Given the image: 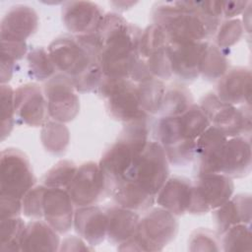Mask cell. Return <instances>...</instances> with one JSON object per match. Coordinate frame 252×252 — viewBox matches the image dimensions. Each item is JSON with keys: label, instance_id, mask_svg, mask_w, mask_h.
<instances>
[{"label": "cell", "instance_id": "obj_1", "mask_svg": "<svg viewBox=\"0 0 252 252\" xmlns=\"http://www.w3.org/2000/svg\"><path fill=\"white\" fill-rule=\"evenodd\" d=\"M168 177L169 162L163 149L157 141H149L111 196L119 206L138 213L148 211Z\"/></svg>", "mask_w": 252, "mask_h": 252}, {"label": "cell", "instance_id": "obj_2", "mask_svg": "<svg viewBox=\"0 0 252 252\" xmlns=\"http://www.w3.org/2000/svg\"><path fill=\"white\" fill-rule=\"evenodd\" d=\"M47 51L56 70L71 80L77 92L90 93L97 90L103 73L96 33L61 35L50 42Z\"/></svg>", "mask_w": 252, "mask_h": 252}, {"label": "cell", "instance_id": "obj_3", "mask_svg": "<svg viewBox=\"0 0 252 252\" xmlns=\"http://www.w3.org/2000/svg\"><path fill=\"white\" fill-rule=\"evenodd\" d=\"M142 31L116 13L104 15L96 35L103 77L130 79L140 59L138 48Z\"/></svg>", "mask_w": 252, "mask_h": 252}, {"label": "cell", "instance_id": "obj_4", "mask_svg": "<svg viewBox=\"0 0 252 252\" xmlns=\"http://www.w3.org/2000/svg\"><path fill=\"white\" fill-rule=\"evenodd\" d=\"M154 25L166 34L169 42L209 41L220 21L202 12L197 1L157 2L152 10Z\"/></svg>", "mask_w": 252, "mask_h": 252}, {"label": "cell", "instance_id": "obj_5", "mask_svg": "<svg viewBox=\"0 0 252 252\" xmlns=\"http://www.w3.org/2000/svg\"><path fill=\"white\" fill-rule=\"evenodd\" d=\"M147 120L127 123L118 140L104 152L98 162L109 196L122 183L136 157L149 142Z\"/></svg>", "mask_w": 252, "mask_h": 252}, {"label": "cell", "instance_id": "obj_6", "mask_svg": "<svg viewBox=\"0 0 252 252\" xmlns=\"http://www.w3.org/2000/svg\"><path fill=\"white\" fill-rule=\"evenodd\" d=\"M178 227L176 217L168 211L160 207L149 209L140 218L134 235L119 244L118 250L160 251L175 239Z\"/></svg>", "mask_w": 252, "mask_h": 252}, {"label": "cell", "instance_id": "obj_7", "mask_svg": "<svg viewBox=\"0 0 252 252\" xmlns=\"http://www.w3.org/2000/svg\"><path fill=\"white\" fill-rule=\"evenodd\" d=\"M95 92L104 98L106 109L115 120L127 124L149 118L140 102L138 84L130 79L103 77Z\"/></svg>", "mask_w": 252, "mask_h": 252}, {"label": "cell", "instance_id": "obj_8", "mask_svg": "<svg viewBox=\"0 0 252 252\" xmlns=\"http://www.w3.org/2000/svg\"><path fill=\"white\" fill-rule=\"evenodd\" d=\"M199 105L208 117L210 125L220 130L227 138L250 136V104L237 107L221 101L215 93H208L201 97Z\"/></svg>", "mask_w": 252, "mask_h": 252}, {"label": "cell", "instance_id": "obj_9", "mask_svg": "<svg viewBox=\"0 0 252 252\" xmlns=\"http://www.w3.org/2000/svg\"><path fill=\"white\" fill-rule=\"evenodd\" d=\"M35 185L31 162L21 150L7 148L0 157V198L22 200Z\"/></svg>", "mask_w": 252, "mask_h": 252}, {"label": "cell", "instance_id": "obj_10", "mask_svg": "<svg viewBox=\"0 0 252 252\" xmlns=\"http://www.w3.org/2000/svg\"><path fill=\"white\" fill-rule=\"evenodd\" d=\"M232 178L218 172L198 173L192 181V198L188 210L192 215H203L220 207L233 194Z\"/></svg>", "mask_w": 252, "mask_h": 252}, {"label": "cell", "instance_id": "obj_11", "mask_svg": "<svg viewBox=\"0 0 252 252\" xmlns=\"http://www.w3.org/2000/svg\"><path fill=\"white\" fill-rule=\"evenodd\" d=\"M49 117L58 122L74 120L80 111V100L71 80L61 73H56L43 85Z\"/></svg>", "mask_w": 252, "mask_h": 252}, {"label": "cell", "instance_id": "obj_12", "mask_svg": "<svg viewBox=\"0 0 252 252\" xmlns=\"http://www.w3.org/2000/svg\"><path fill=\"white\" fill-rule=\"evenodd\" d=\"M66 190L77 208L95 205L109 196L98 163L94 161H87L78 166Z\"/></svg>", "mask_w": 252, "mask_h": 252}, {"label": "cell", "instance_id": "obj_13", "mask_svg": "<svg viewBox=\"0 0 252 252\" xmlns=\"http://www.w3.org/2000/svg\"><path fill=\"white\" fill-rule=\"evenodd\" d=\"M158 143L163 149L169 164L181 167L195 159L196 141L185 139L178 127L177 116H160L156 125Z\"/></svg>", "mask_w": 252, "mask_h": 252}, {"label": "cell", "instance_id": "obj_14", "mask_svg": "<svg viewBox=\"0 0 252 252\" xmlns=\"http://www.w3.org/2000/svg\"><path fill=\"white\" fill-rule=\"evenodd\" d=\"M14 102L16 117L21 123L39 127L48 121L46 98L37 84L29 83L18 87L14 92Z\"/></svg>", "mask_w": 252, "mask_h": 252}, {"label": "cell", "instance_id": "obj_15", "mask_svg": "<svg viewBox=\"0 0 252 252\" xmlns=\"http://www.w3.org/2000/svg\"><path fill=\"white\" fill-rule=\"evenodd\" d=\"M209 41L169 42L168 56L172 76L183 82H192L200 76L203 58Z\"/></svg>", "mask_w": 252, "mask_h": 252}, {"label": "cell", "instance_id": "obj_16", "mask_svg": "<svg viewBox=\"0 0 252 252\" xmlns=\"http://www.w3.org/2000/svg\"><path fill=\"white\" fill-rule=\"evenodd\" d=\"M104 15L102 9L91 1H68L61 10L64 26L75 36L96 33Z\"/></svg>", "mask_w": 252, "mask_h": 252}, {"label": "cell", "instance_id": "obj_17", "mask_svg": "<svg viewBox=\"0 0 252 252\" xmlns=\"http://www.w3.org/2000/svg\"><path fill=\"white\" fill-rule=\"evenodd\" d=\"M251 143L249 137L237 136L226 140L220 152L218 173L230 178H242L251 171Z\"/></svg>", "mask_w": 252, "mask_h": 252}, {"label": "cell", "instance_id": "obj_18", "mask_svg": "<svg viewBox=\"0 0 252 252\" xmlns=\"http://www.w3.org/2000/svg\"><path fill=\"white\" fill-rule=\"evenodd\" d=\"M74 206L66 189L46 187L42 219L59 234H64L73 226Z\"/></svg>", "mask_w": 252, "mask_h": 252}, {"label": "cell", "instance_id": "obj_19", "mask_svg": "<svg viewBox=\"0 0 252 252\" xmlns=\"http://www.w3.org/2000/svg\"><path fill=\"white\" fill-rule=\"evenodd\" d=\"M38 27L37 13L24 4L12 6L0 25V41H26Z\"/></svg>", "mask_w": 252, "mask_h": 252}, {"label": "cell", "instance_id": "obj_20", "mask_svg": "<svg viewBox=\"0 0 252 252\" xmlns=\"http://www.w3.org/2000/svg\"><path fill=\"white\" fill-rule=\"evenodd\" d=\"M251 71L246 67H235L218 80L216 95L223 102L240 105L250 104Z\"/></svg>", "mask_w": 252, "mask_h": 252}, {"label": "cell", "instance_id": "obj_21", "mask_svg": "<svg viewBox=\"0 0 252 252\" xmlns=\"http://www.w3.org/2000/svg\"><path fill=\"white\" fill-rule=\"evenodd\" d=\"M73 226L90 246L99 245L106 238L107 218L104 209L96 205L78 207L74 213Z\"/></svg>", "mask_w": 252, "mask_h": 252}, {"label": "cell", "instance_id": "obj_22", "mask_svg": "<svg viewBox=\"0 0 252 252\" xmlns=\"http://www.w3.org/2000/svg\"><path fill=\"white\" fill-rule=\"evenodd\" d=\"M192 198V180L174 175L168 177L157 194L158 207L168 211L175 217L188 213Z\"/></svg>", "mask_w": 252, "mask_h": 252}, {"label": "cell", "instance_id": "obj_23", "mask_svg": "<svg viewBox=\"0 0 252 252\" xmlns=\"http://www.w3.org/2000/svg\"><path fill=\"white\" fill-rule=\"evenodd\" d=\"M251 206V195L248 193H240L231 196L224 204L214 210L213 219L215 220L217 233L220 235L235 224H250Z\"/></svg>", "mask_w": 252, "mask_h": 252}, {"label": "cell", "instance_id": "obj_24", "mask_svg": "<svg viewBox=\"0 0 252 252\" xmlns=\"http://www.w3.org/2000/svg\"><path fill=\"white\" fill-rule=\"evenodd\" d=\"M227 139L220 130L210 126L196 140L195 159H197L198 173L218 172L220 152Z\"/></svg>", "mask_w": 252, "mask_h": 252}, {"label": "cell", "instance_id": "obj_25", "mask_svg": "<svg viewBox=\"0 0 252 252\" xmlns=\"http://www.w3.org/2000/svg\"><path fill=\"white\" fill-rule=\"evenodd\" d=\"M107 218L106 239L112 244H121L134 235L140 221L138 212L111 205L104 209Z\"/></svg>", "mask_w": 252, "mask_h": 252}, {"label": "cell", "instance_id": "obj_26", "mask_svg": "<svg viewBox=\"0 0 252 252\" xmlns=\"http://www.w3.org/2000/svg\"><path fill=\"white\" fill-rule=\"evenodd\" d=\"M59 233L45 220H32L26 225L21 251H57Z\"/></svg>", "mask_w": 252, "mask_h": 252}, {"label": "cell", "instance_id": "obj_27", "mask_svg": "<svg viewBox=\"0 0 252 252\" xmlns=\"http://www.w3.org/2000/svg\"><path fill=\"white\" fill-rule=\"evenodd\" d=\"M194 103L190 91L182 85L165 87L159 112L161 116H179Z\"/></svg>", "mask_w": 252, "mask_h": 252}, {"label": "cell", "instance_id": "obj_28", "mask_svg": "<svg viewBox=\"0 0 252 252\" xmlns=\"http://www.w3.org/2000/svg\"><path fill=\"white\" fill-rule=\"evenodd\" d=\"M40 141L46 152L60 156L68 148L70 142L69 129L62 122L48 120L41 126Z\"/></svg>", "mask_w": 252, "mask_h": 252}, {"label": "cell", "instance_id": "obj_29", "mask_svg": "<svg viewBox=\"0 0 252 252\" xmlns=\"http://www.w3.org/2000/svg\"><path fill=\"white\" fill-rule=\"evenodd\" d=\"M177 121L182 136L190 141H196L211 126L205 112L196 103H193L183 114L177 116Z\"/></svg>", "mask_w": 252, "mask_h": 252}, {"label": "cell", "instance_id": "obj_30", "mask_svg": "<svg viewBox=\"0 0 252 252\" xmlns=\"http://www.w3.org/2000/svg\"><path fill=\"white\" fill-rule=\"evenodd\" d=\"M229 62L226 55L216 46L214 43H210L207 46L200 76L209 82L220 80L228 70Z\"/></svg>", "mask_w": 252, "mask_h": 252}, {"label": "cell", "instance_id": "obj_31", "mask_svg": "<svg viewBox=\"0 0 252 252\" xmlns=\"http://www.w3.org/2000/svg\"><path fill=\"white\" fill-rule=\"evenodd\" d=\"M138 92L143 110L149 116L158 113L165 92L163 81L153 78L138 83Z\"/></svg>", "mask_w": 252, "mask_h": 252}, {"label": "cell", "instance_id": "obj_32", "mask_svg": "<svg viewBox=\"0 0 252 252\" xmlns=\"http://www.w3.org/2000/svg\"><path fill=\"white\" fill-rule=\"evenodd\" d=\"M26 225L20 217L0 220V251H21Z\"/></svg>", "mask_w": 252, "mask_h": 252}, {"label": "cell", "instance_id": "obj_33", "mask_svg": "<svg viewBox=\"0 0 252 252\" xmlns=\"http://www.w3.org/2000/svg\"><path fill=\"white\" fill-rule=\"evenodd\" d=\"M30 76L38 82H46L56 74V67L44 47H34L27 55Z\"/></svg>", "mask_w": 252, "mask_h": 252}, {"label": "cell", "instance_id": "obj_34", "mask_svg": "<svg viewBox=\"0 0 252 252\" xmlns=\"http://www.w3.org/2000/svg\"><path fill=\"white\" fill-rule=\"evenodd\" d=\"M169 40L165 32L157 25H150L141 34L139 42V56L145 60L150 56L168 47Z\"/></svg>", "mask_w": 252, "mask_h": 252}, {"label": "cell", "instance_id": "obj_35", "mask_svg": "<svg viewBox=\"0 0 252 252\" xmlns=\"http://www.w3.org/2000/svg\"><path fill=\"white\" fill-rule=\"evenodd\" d=\"M220 245L223 251H251V225L239 223L229 227L220 234Z\"/></svg>", "mask_w": 252, "mask_h": 252}, {"label": "cell", "instance_id": "obj_36", "mask_svg": "<svg viewBox=\"0 0 252 252\" xmlns=\"http://www.w3.org/2000/svg\"><path fill=\"white\" fill-rule=\"evenodd\" d=\"M78 169L77 164L69 159H62L56 162L42 177V184L45 187L67 189Z\"/></svg>", "mask_w": 252, "mask_h": 252}, {"label": "cell", "instance_id": "obj_37", "mask_svg": "<svg viewBox=\"0 0 252 252\" xmlns=\"http://www.w3.org/2000/svg\"><path fill=\"white\" fill-rule=\"evenodd\" d=\"M244 27L240 19H228L220 23L215 33V45L220 49H227L236 44L242 37Z\"/></svg>", "mask_w": 252, "mask_h": 252}, {"label": "cell", "instance_id": "obj_38", "mask_svg": "<svg viewBox=\"0 0 252 252\" xmlns=\"http://www.w3.org/2000/svg\"><path fill=\"white\" fill-rule=\"evenodd\" d=\"M14 90L9 85H1L0 101H1V140H5L10 135L15 123V102Z\"/></svg>", "mask_w": 252, "mask_h": 252}, {"label": "cell", "instance_id": "obj_39", "mask_svg": "<svg viewBox=\"0 0 252 252\" xmlns=\"http://www.w3.org/2000/svg\"><path fill=\"white\" fill-rule=\"evenodd\" d=\"M45 186L34 185L30 189L22 199L23 214L32 220H40L43 218V197Z\"/></svg>", "mask_w": 252, "mask_h": 252}, {"label": "cell", "instance_id": "obj_40", "mask_svg": "<svg viewBox=\"0 0 252 252\" xmlns=\"http://www.w3.org/2000/svg\"><path fill=\"white\" fill-rule=\"evenodd\" d=\"M219 234L208 228L194 230L188 240L190 251H220L221 249Z\"/></svg>", "mask_w": 252, "mask_h": 252}, {"label": "cell", "instance_id": "obj_41", "mask_svg": "<svg viewBox=\"0 0 252 252\" xmlns=\"http://www.w3.org/2000/svg\"><path fill=\"white\" fill-rule=\"evenodd\" d=\"M167 48L162 51H159L144 60L151 75L154 78L158 79L160 81L169 80L172 77L170 60H169Z\"/></svg>", "mask_w": 252, "mask_h": 252}, {"label": "cell", "instance_id": "obj_42", "mask_svg": "<svg viewBox=\"0 0 252 252\" xmlns=\"http://www.w3.org/2000/svg\"><path fill=\"white\" fill-rule=\"evenodd\" d=\"M27 51L26 41H1V60L16 63L27 54Z\"/></svg>", "mask_w": 252, "mask_h": 252}, {"label": "cell", "instance_id": "obj_43", "mask_svg": "<svg viewBox=\"0 0 252 252\" xmlns=\"http://www.w3.org/2000/svg\"><path fill=\"white\" fill-rule=\"evenodd\" d=\"M22 213V200L13 198H0V220L19 217Z\"/></svg>", "mask_w": 252, "mask_h": 252}, {"label": "cell", "instance_id": "obj_44", "mask_svg": "<svg viewBox=\"0 0 252 252\" xmlns=\"http://www.w3.org/2000/svg\"><path fill=\"white\" fill-rule=\"evenodd\" d=\"M60 251H88L93 250L90 245H87V242L80 236L68 235L60 243Z\"/></svg>", "mask_w": 252, "mask_h": 252}, {"label": "cell", "instance_id": "obj_45", "mask_svg": "<svg viewBox=\"0 0 252 252\" xmlns=\"http://www.w3.org/2000/svg\"><path fill=\"white\" fill-rule=\"evenodd\" d=\"M250 1H222V18L234 19L247 9Z\"/></svg>", "mask_w": 252, "mask_h": 252}, {"label": "cell", "instance_id": "obj_46", "mask_svg": "<svg viewBox=\"0 0 252 252\" xmlns=\"http://www.w3.org/2000/svg\"><path fill=\"white\" fill-rule=\"evenodd\" d=\"M111 5H115L117 10L119 11H125L127 9H129L131 6L135 5L136 2H126V1H118V2H110Z\"/></svg>", "mask_w": 252, "mask_h": 252}]
</instances>
